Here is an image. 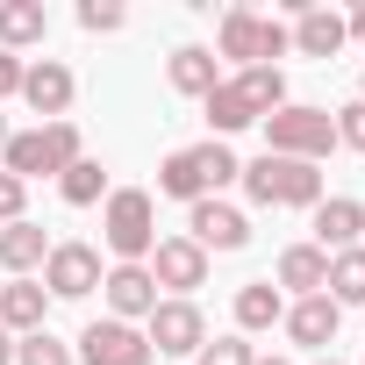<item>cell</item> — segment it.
Masks as SVG:
<instances>
[{"mask_svg": "<svg viewBox=\"0 0 365 365\" xmlns=\"http://www.w3.org/2000/svg\"><path fill=\"white\" fill-rule=\"evenodd\" d=\"M143 344H150L158 358H194V351L208 344V315H201L194 301H158V308L143 315Z\"/></svg>", "mask_w": 365, "mask_h": 365, "instance_id": "ba28073f", "label": "cell"}, {"mask_svg": "<svg viewBox=\"0 0 365 365\" xmlns=\"http://www.w3.org/2000/svg\"><path fill=\"white\" fill-rule=\"evenodd\" d=\"M358 101H365V79H358Z\"/></svg>", "mask_w": 365, "mask_h": 365, "instance_id": "d590c367", "label": "cell"}, {"mask_svg": "<svg viewBox=\"0 0 365 365\" xmlns=\"http://www.w3.org/2000/svg\"><path fill=\"white\" fill-rule=\"evenodd\" d=\"M101 237H108L115 265H143L158 251V201L143 187H115L108 194V215H101Z\"/></svg>", "mask_w": 365, "mask_h": 365, "instance_id": "8992f818", "label": "cell"}, {"mask_svg": "<svg viewBox=\"0 0 365 365\" xmlns=\"http://www.w3.org/2000/svg\"><path fill=\"white\" fill-rule=\"evenodd\" d=\"M279 322H287V294L272 279L237 287V336H258V329H279Z\"/></svg>", "mask_w": 365, "mask_h": 365, "instance_id": "44dd1931", "label": "cell"}, {"mask_svg": "<svg viewBox=\"0 0 365 365\" xmlns=\"http://www.w3.org/2000/svg\"><path fill=\"white\" fill-rule=\"evenodd\" d=\"M322 294H329L336 308H365V244L329 258V279H322Z\"/></svg>", "mask_w": 365, "mask_h": 365, "instance_id": "cb8c5ba5", "label": "cell"}, {"mask_svg": "<svg viewBox=\"0 0 365 365\" xmlns=\"http://www.w3.org/2000/svg\"><path fill=\"white\" fill-rule=\"evenodd\" d=\"M72 358H79V365H150L158 351L143 344V329H136V322H115V315H101V322H86V329H79Z\"/></svg>", "mask_w": 365, "mask_h": 365, "instance_id": "9c48e42d", "label": "cell"}, {"mask_svg": "<svg viewBox=\"0 0 365 365\" xmlns=\"http://www.w3.org/2000/svg\"><path fill=\"white\" fill-rule=\"evenodd\" d=\"M287 51H301V58H336L344 43H351V29H344V15L336 8H322V0H287Z\"/></svg>", "mask_w": 365, "mask_h": 365, "instance_id": "30bf717a", "label": "cell"}, {"mask_svg": "<svg viewBox=\"0 0 365 365\" xmlns=\"http://www.w3.org/2000/svg\"><path fill=\"white\" fill-rule=\"evenodd\" d=\"M150 279H158V294L187 301L194 287H208V251H201L194 237H158V251H150Z\"/></svg>", "mask_w": 365, "mask_h": 365, "instance_id": "8fae6325", "label": "cell"}, {"mask_svg": "<svg viewBox=\"0 0 365 365\" xmlns=\"http://www.w3.org/2000/svg\"><path fill=\"white\" fill-rule=\"evenodd\" d=\"M22 208H29V187H22L15 172H0V230H8V222H22Z\"/></svg>", "mask_w": 365, "mask_h": 365, "instance_id": "f546056e", "label": "cell"}, {"mask_svg": "<svg viewBox=\"0 0 365 365\" xmlns=\"http://www.w3.org/2000/svg\"><path fill=\"white\" fill-rule=\"evenodd\" d=\"M51 36V8L43 0H0V51H29Z\"/></svg>", "mask_w": 365, "mask_h": 365, "instance_id": "7402d4cb", "label": "cell"}, {"mask_svg": "<svg viewBox=\"0 0 365 365\" xmlns=\"http://www.w3.org/2000/svg\"><path fill=\"white\" fill-rule=\"evenodd\" d=\"M187 237H194L201 251H244V244H251V215L230 208V201H194V208H187Z\"/></svg>", "mask_w": 365, "mask_h": 365, "instance_id": "4fadbf2b", "label": "cell"}, {"mask_svg": "<svg viewBox=\"0 0 365 365\" xmlns=\"http://www.w3.org/2000/svg\"><path fill=\"white\" fill-rule=\"evenodd\" d=\"M165 86H172L179 101H208V93L222 86V65H215V51H201V43H179V51L165 58Z\"/></svg>", "mask_w": 365, "mask_h": 365, "instance_id": "2e32d148", "label": "cell"}, {"mask_svg": "<svg viewBox=\"0 0 365 365\" xmlns=\"http://www.w3.org/2000/svg\"><path fill=\"white\" fill-rule=\"evenodd\" d=\"M72 93H79V79H72L58 58H36V65H22V101H29L43 122H65Z\"/></svg>", "mask_w": 365, "mask_h": 365, "instance_id": "9a60e30c", "label": "cell"}, {"mask_svg": "<svg viewBox=\"0 0 365 365\" xmlns=\"http://www.w3.org/2000/svg\"><path fill=\"white\" fill-rule=\"evenodd\" d=\"M58 194H65V208H93V201L108 194V172H101V158H79V165H65Z\"/></svg>", "mask_w": 365, "mask_h": 365, "instance_id": "d4e9b609", "label": "cell"}, {"mask_svg": "<svg viewBox=\"0 0 365 365\" xmlns=\"http://www.w3.org/2000/svg\"><path fill=\"white\" fill-rule=\"evenodd\" d=\"M208 129H215V143L222 136H237V129H251V122H265L272 108H287V72L279 65H251V72H230L208 101Z\"/></svg>", "mask_w": 365, "mask_h": 365, "instance_id": "6da1fadb", "label": "cell"}, {"mask_svg": "<svg viewBox=\"0 0 365 365\" xmlns=\"http://www.w3.org/2000/svg\"><path fill=\"white\" fill-rule=\"evenodd\" d=\"M237 172H244L237 150L208 136V143H187V150H172V158L158 165V194H172V201H187V208H194V201H215Z\"/></svg>", "mask_w": 365, "mask_h": 365, "instance_id": "7a4b0ae2", "label": "cell"}, {"mask_svg": "<svg viewBox=\"0 0 365 365\" xmlns=\"http://www.w3.org/2000/svg\"><path fill=\"white\" fill-rule=\"evenodd\" d=\"M8 136H15V129H8V115H0V150H8Z\"/></svg>", "mask_w": 365, "mask_h": 365, "instance_id": "836d02e7", "label": "cell"}, {"mask_svg": "<svg viewBox=\"0 0 365 365\" xmlns=\"http://www.w3.org/2000/svg\"><path fill=\"white\" fill-rule=\"evenodd\" d=\"M315 365H336V358H315Z\"/></svg>", "mask_w": 365, "mask_h": 365, "instance_id": "8d00e7d4", "label": "cell"}, {"mask_svg": "<svg viewBox=\"0 0 365 365\" xmlns=\"http://www.w3.org/2000/svg\"><path fill=\"white\" fill-rule=\"evenodd\" d=\"M122 22H129L122 0H79V29H86V36H115Z\"/></svg>", "mask_w": 365, "mask_h": 365, "instance_id": "4316f807", "label": "cell"}, {"mask_svg": "<svg viewBox=\"0 0 365 365\" xmlns=\"http://www.w3.org/2000/svg\"><path fill=\"white\" fill-rule=\"evenodd\" d=\"M215 51L237 58V72L272 65V58L287 51V22L265 15V8H222V22H215Z\"/></svg>", "mask_w": 365, "mask_h": 365, "instance_id": "52a82bcc", "label": "cell"}, {"mask_svg": "<svg viewBox=\"0 0 365 365\" xmlns=\"http://www.w3.org/2000/svg\"><path fill=\"white\" fill-rule=\"evenodd\" d=\"M194 365H258V351H251V336H215L194 351Z\"/></svg>", "mask_w": 365, "mask_h": 365, "instance_id": "83f0119b", "label": "cell"}, {"mask_svg": "<svg viewBox=\"0 0 365 365\" xmlns=\"http://www.w3.org/2000/svg\"><path fill=\"white\" fill-rule=\"evenodd\" d=\"M15 365H79V358H72V344H65V336L36 329V336H15Z\"/></svg>", "mask_w": 365, "mask_h": 365, "instance_id": "484cf974", "label": "cell"}, {"mask_svg": "<svg viewBox=\"0 0 365 365\" xmlns=\"http://www.w3.org/2000/svg\"><path fill=\"white\" fill-rule=\"evenodd\" d=\"M101 294H108V315L115 322H143L165 294H158V279H150V265H108L101 272Z\"/></svg>", "mask_w": 365, "mask_h": 365, "instance_id": "5bb4252c", "label": "cell"}, {"mask_svg": "<svg viewBox=\"0 0 365 365\" xmlns=\"http://www.w3.org/2000/svg\"><path fill=\"white\" fill-rule=\"evenodd\" d=\"M43 308H51L43 279H8V287H0V329H8V336H36Z\"/></svg>", "mask_w": 365, "mask_h": 365, "instance_id": "ffe728a7", "label": "cell"}, {"mask_svg": "<svg viewBox=\"0 0 365 365\" xmlns=\"http://www.w3.org/2000/svg\"><path fill=\"white\" fill-rule=\"evenodd\" d=\"M265 150L272 158H301V165H322L336 150V122L329 108H308V101H287L265 115Z\"/></svg>", "mask_w": 365, "mask_h": 365, "instance_id": "5b68a950", "label": "cell"}, {"mask_svg": "<svg viewBox=\"0 0 365 365\" xmlns=\"http://www.w3.org/2000/svg\"><path fill=\"white\" fill-rule=\"evenodd\" d=\"M86 143H79V122H36L22 136H8V150H0V172H15L22 187L29 179H65V165H79Z\"/></svg>", "mask_w": 365, "mask_h": 365, "instance_id": "3957f363", "label": "cell"}, {"mask_svg": "<svg viewBox=\"0 0 365 365\" xmlns=\"http://www.w3.org/2000/svg\"><path fill=\"white\" fill-rule=\"evenodd\" d=\"M15 93H22V58L0 51V101H15Z\"/></svg>", "mask_w": 365, "mask_h": 365, "instance_id": "4dcf8cb0", "label": "cell"}, {"mask_svg": "<svg viewBox=\"0 0 365 365\" xmlns=\"http://www.w3.org/2000/svg\"><path fill=\"white\" fill-rule=\"evenodd\" d=\"M0 365H15V336L8 329H0Z\"/></svg>", "mask_w": 365, "mask_h": 365, "instance_id": "d6a6232c", "label": "cell"}, {"mask_svg": "<svg viewBox=\"0 0 365 365\" xmlns=\"http://www.w3.org/2000/svg\"><path fill=\"white\" fill-rule=\"evenodd\" d=\"M244 194L258 201V208H322V172L315 165H301V158H251L244 172Z\"/></svg>", "mask_w": 365, "mask_h": 365, "instance_id": "277c9868", "label": "cell"}, {"mask_svg": "<svg viewBox=\"0 0 365 365\" xmlns=\"http://www.w3.org/2000/svg\"><path fill=\"white\" fill-rule=\"evenodd\" d=\"M101 287V251L93 244H51L43 258V294L51 301H86Z\"/></svg>", "mask_w": 365, "mask_h": 365, "instance_id": "7c38bea8", "label": "cell"}, {"mask_svg": "<svg viewBox=\"0 0 365 365\" xmlns=\"http://www.w3.org/2000/svg\"><path fill=\"white\" fill-rule=\"evenodd\" d=\"M358 237H365V201L336 194V201H322V208H315V251H322V258L358 251Z\"/></svg>", "mask_w": 365, "mask_h": 365, "instance_id": "e0dca14e", "label": "cell"}, {"mask_svg": "<svg viewBox=\"0 0 365 365\" xmlns=\"http://www.w3.org/2000/svg\"><path fill=\"white\" fill-rule=\"evenodd\" d=\"M258 365H294V358H258Z\"/></svg>", "mask_w": 365, "mask_h": 365, "instance_id": "e575fe53", "label": "cell"}, {"mask_svg": "<svg viewBox=\"0 0 365 365\" xmlns=\"http://www.w3.org/2000/svg\"><path fill=\"white\" fill-rule=\"evenodd\" d=\"M329 122H336V143L344 150H365V101H344Z\"/></svg>", "mask_w": 365, "mask_h": 365, "instance_id": "f1b7e54d", "label": "cell"}, {"mask_svg": "<svg viewBox=\"0 0 365 365\" xmlns=\"http://www.w3.org/2000/svg\"><path fill=\"white\" fill-rule=\"evenodd\" d=\"M272 279H279V287H294V294L308 301V294H322V279H329V258H322L315 244H287V251H279V265H272Z\"/></svg>", "mask_w": 365, "mask_h": 365, "instance_id": "603a6c76", "label": "cell"}, {"mask_svg": "<svg viewBox=\"0 0 365 365\" xmlns=\"http://www.w3.org/2000/svg\"><path fill=\"white\" fill-rule=\"evenodd\" d=\"M336 322H344V308H336L329 294H308V301H294V308H287V322H279V329H287L301 351H322V344H336Z\"/></svg>", "mask_w": 365, "mask_h": 365, "instance_id": "ac0fdd59", "label": "cell"}, {"mask_svg": "<svg viewBox=\"0 0 365 365\" xmlns=\"http://www.w3.org/2000/svg\"><path fill=\"white\" fill-rule=\"evenodd\" d=\"M51 258V237H43V222H8V230H0V272H8V279H29L36 265Z\"/></svg>", "mask_w": 365, "mask_h": 365, "instance_id": "d6986e66", "label": "cell"}, {"mask_svg": "<svg viewBox=\"0 0 365 365\" xmlns=\"http://www.w3.org/2000/svg\"><path fill=\"white\" fill-rule=\"evenodd\" d=\"M344 29H351V43H365V0H358V8L344 15Z\"/></svg>", "mask_w": 365, "mask_h": 365, "instance_id": "1f68e13d", "label": "cell"}]
</instances>
